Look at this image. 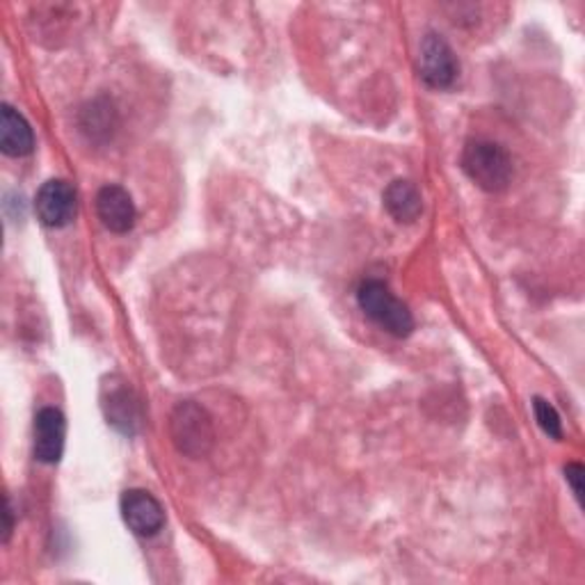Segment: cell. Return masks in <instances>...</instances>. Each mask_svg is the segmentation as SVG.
<instances>
[{"label": "cell", "instance_id": "1", "mask_svg": "<svg viewBox=\"0 0 585 585\" xmlns=\"http://www.w3.org/2000/svg\"><path fill=\"white\" fill-rule=\"evenodd\" d=\"M463 170L485 192H504L513 181L510 153L489 140H472L465 147Z\"/></svg>", "mask_w": 585, "mask_h": 585}, {"label": "cell", "instance_id": "2", "mask_svg": "<svg viewBox=\"0 0 585 585\" xmlns=\"http://www.w3.org/2000/svg\"><path fill=\"white\" fill-rule=\"evenodd\" d=\"M357 303L359 309L373 320L378 323L391 337L405 339L414 329V316L403 305L391 288L383 279H366L357 288Z\"/></svg>", "mask_w": 585, "mask_h": 585}, {"label": "cell", "instance_id": "3", "mask_svg": "<svg viewBox=\"0 0 585 585\" xmlns=\"http://www.w3.org/2000/svg\"><path fill=\"white\" fill-rule=\"evenodd\" d=\"M170 437L177 450L186 457H206L216 444V426L211 414L192 400L179 403L170 416Z\"/></svg>", "mask_w": 585, "mask_h": 585}, {"label": "cell", "instance_id": "4", "mask_svg": "<svg viewBox=\"0 0 585 585\" xmlns=\"http://www.w3.org/2000/svg\"><path fill=\"white\" fill-rule=\"evenodd\" d=\"M101 407L106 412L108 424L121 435H136L140 428V400L133 389L117 375L108 378L101 387Z\"/></svg>", "mask_w": 585, "mask_h": 585}, {"label": "cell", "instance_id": "5", "mask_svg": "<svg viewBox=\"0 0 585 585\" xmlns=\"http://www.w3.org/2000/svg\"><path fill=\"white\" fill-rule=\"evenodd\" d=\"M419 73L428 88L446 90L453 86L457 78V60L444 37L435 32L424 37L419 51Z\"/></svg>", "mask_w": 585, "mask_h": 585}, {"label": "cell", "instance_id": "6", "mask_svg": "<svg viewBox=\"0 0 585 585\" xmlns=\"http://www.w3.org/2000/svg\"><path fill=\"white\" fill-rule=\"evenodd\" d=\"M34 211L41 225L51 229L67 227L76 218V190L62 179L47 181L37 192Z\"/></svg>", "mask_w": 585, "mask_h": 585}, {"label": "cell", "instance_id": "7", "mask_svg": "<svg viewBox=\"0 0 585 585\" xmlns=\"http://www.w3.org/2000/svg\"><path fill=\"white\" fill-rule=\"evenodd\" d=\"M121 517L140 537H153L165 526L160 500L145 489H129L121 496Z\"/></svg>", "mask_w": 585, "mask_h": 585}, {"label": "cell", "instance_id": "8", "mask_svg": "<svg viewBox=\"0 0 585 585\" xmlns=\"http://www.w3.org/2000/svg\"><path fill=\"white\" fill-rule=\"evenodd\" d=\"M67 422L60 409L44 407L34 416V457L44 465H58L65 450Z\"/></svg>", "mask_w": 585, "mask_h": 585}, {"label": "cell", "instance_id": "9", "mask_svg": "<svg viewBox=\"0 0 585 585\" xmlns=\"http://www.w3.org/2000/svg\"><path fill=\"white\" fill-rule=\"evenodd\" d=\"M97 214L103 227L112 234H129L138 220L133 197L121 186H103L99 190Z\"/></svg>", "mask_w": 585, "mask_h": 585}, {"label": "cell", "instance_id": "10", "mask_svg": "<svg viewBox=\"0 0 585 585\" xmlns=\"http://www.w3.org/2000/svg\"><path fill=\"white\" fill-rule=\"evenodd\" d=\"M0 149L12 158H23L34 149V133L28 119L8 103L0 110Z\"/></svg>", "mask_w": 585, "mask_h": 585}, {"label": "cell", "instance_id": "11", "mask_svg": "<svg viewBox=\"0 0 585 585\" xmlns=\"http://www.w3.org/2000/svg\"><path fill=\"white\" fill-rule=\"evenodd\" d=\"M383 199H385L389 216L403 225L416 222L424 211V199H422L419 188H416L412 181H405V179L391 181L387 186Z\"/></svg>", "mask_w": 585, "mask_h": 585}, {"label": "cell", "instance_id": "12", "mask_svg": "<svg viewBox=\"0 0 585 585\" xmlns=\"http://www.w3.org/2000/svg\"><path fill=\"white\" fill-rule=\"evenodd\" d=\"M533 412H535V419H537V426L542 428V433L552 439H563L561 414L556 412V407L552 403H547L545 398H535Z\"/></svg>", "mask_w": 585, "mask_h": 585}, {"label": "cell", "instance_id": "13", "mask_svg": "<svg viewBox=\"0 0 585 585\" xmlns=\"http://www.w3.org/2000/svg\"><path fill=\"white\" fill-rule=\"evenodd\" d=\"M112 108L103 101H95L86 112H82V129H86L90 136H99V133H110L112 127Z\"/></svg>", "mask_w": 585, "mask_h": 585}, {"label": "cell", "instance_id": "14", "mask_svg": "<svg viewBox=\"0 0 585 585\" xmlns=\"http://www.w3.org/2000/svg\"><path fill=\"white\" fill-rule=\"evenodd\" d=\"M565 480L569 483L578 504H583V467L578 463H569L565 467Z\"/></svg>", "mask_w": 585, "mask_h": 585}, {"label": "cell", "instance_id": "15", "mask_svg": "<svg viewBox=\"0 0 585 585\" xmlns=\"http://www.w3.org/2000/svg\"><path fill=\"white\" fill-rule=\"evenodd\" d=\"M12 531H14V522H12V506H10V498H8V506H6V542H10Z\"/></svg>", "mask_w": 585, "mask_h": 585}]
</instances>
